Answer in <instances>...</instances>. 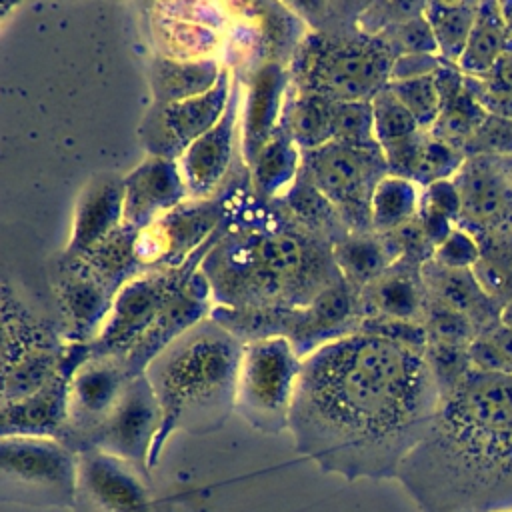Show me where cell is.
I'll return each mask as SVG.
<instances>
[{"instance_id": "25", "label": "cell", "mask_w": 512, "mask_h": 512, "mask_svg": "<svg viewBox=\"0 0 512 512\" xmlns=\"http://www.w3.org/2000/svg\"><path fill=\"white\" fill-rule=\"evenodd\" d=\"M420 272L428 296L464 314L478 332L490 328L492 320L498 318V304L484 292L472 270H450L430 258Z\"/></svg>"}, {"instance_id": "7", "label": "cell", "mask_w": 512, "mask_h": 512, "mask_svg": "<svg viewBox=\"0 0 512 512\" xmlns=\"http://www.w3.org/2000/svg\"><path fill=\"white\" fill-rule=\"evenodd\" d=\"M302 360L284 336L246 342L238 366L236 414L264 434L288 430Z\"/></svg>"}, {"instance_id": "38", "label": "cell", "mask_w": 512, "mask_h": 512, "mask_svg": "<svg viewBox=\"0 0 512 512\" xmlns=\"http://www.w3.org/2000/svg\"><path fill=\"white\" fill-rule=\"evenodd\" d=\"M480 244V260L472 268L484 292L500 304L512 300V240L486 234Z\"/></svg>"}, {"instance_id": "27", "label": "cell", "mask_w": 512, "mask_h": 512, "mask_svg": "<svg viewBox=\"0 0 512 512\" xmlns=\"http://www.w3.org/2000/svg\"><path fill=\"white\" fill-rule=\"evenodd\" d=\"M488 160L484 156L466 158L454 176L462 200L460 228H468L470 224L478 228L488 226L504 212L506 184Z\"/></svg>"}, {"instance_id": "22", "label": "cell", "mask_w": 512, "mask_h": 512, "mask_svg": "<svg viewBox=\"0 0 512 512\" xmlns=\"http://www.w3.org/2000/svg\"><path fill=\"white\" fill-rule=\"evenodd\" d=\"M124 224V176L94 174L80 190L64 254L82 256Z\"/></svg>"}, {"instance_id": "23", "label": "cell", "mask_w": 512, "mask_h": 512, "mask_svg": "<svg viewBox=\"0 0 512 512\" xmlns=\"http://www.w3.org/2000/svg\"><path fill=\"white\" fill-rule=\"evenodd\" d=\"M362 322L358 310V292L350 288L344 278L322 292L312 304L298 310L290 342L300 358L328 342L358 332Z\"/></svg>"}, {"instance_id": "14", "label": "cell", "mask_w": 512, "mask_h": 512, "mask_svg": "<svg viewBox=\"0 0 512 512\" xmlns=\"http://www.w3.org/2000/svg\"><path fill=\"white\" fill-rule=\"evenodd\" d=\"M144 470L104 450L78 454L76 512H172L148 486Z\"/></svg>"}, {"instance_id": "41", "label": "cell", "mask_w": 512, "mask_h": 512, "mask_svg": "<svg viewBox=\"0 0 512 512\" xmlns=\"http://www.w3.org/2000/svg\"><path fill=\"white\" fill-rule=\"evenodd\" d=\"M332 142L374 150L380 148L374 134V116L370 102H334Z\"/></svg>"}, {"instance_id": "36", "label": "cell", "mask_w": 512, "mask_h": 512, "mask_svg": "<svg viewBox=\"0 0 512 512\" xmlns=\"http://www.w3.org/2000/svg\"><path fill=\"white\" fill-rule=\"evenodd\" d=\"M480 2H426L424 16L436 40L438 56L458 64L476 22Z\"/></svg>"}, {"instance_id": "24", "label": "cell", "mask_w": 512, "mask_h": 512, "mask_svg": "<svg viewBox=\"0 0 512 512\" xmlns=\"http://www.w3.org/2000/svg\"><path fill=\"white\" fill-rule=\"evenodd\" d=\"M420 268L414 262L396 260L382 276L358 292L360 316L420 322L428 300Z\"/></svg>"}, {"instance_id": "31", "label": "cell", "mask_w": 512, "mask_h": 512, "mask_svg": "<svg viewBox=\"0 0 512 512\" xmlns=\"http://www.w3.org/2000/svg\"><path fill=\"white\" fill-rule=\"evenodd\" d=\"M278 202L304 230L330 242L332 246L350 234L340 212L302 172L294 186Z\"/></svg>"}, {"instance_id": "5", "label": "cell", "mask_w": 512, "mask_h": 512, "mask_svg": "<svg viewBox=\"0 0 512 512\" xmlns=\"http://www.w3.org/2000/svg\"><path fill=\"white\" fill-rule=\"evenodd\" d=\"M396 52L380 38L358 30L306 32L288 70L298 92L332 102H370L390 84Z\"/></svg>"}, {"instance_id": "48", "label": "cell", "mask_w": 512, "mask_h": 512, "mask_svg": "<svg viewBox=\"0 0 512 512\" xmlns=\"http://www.w3.org/2000/svg\"><path fill=\"white\" fill-rule=\"evenodd\" d=\"M422 206L446 216L458 226V220L462 214V200H460V192L454 178L438 180L422 188Z\"/></svg>"}, {"instance_id": "16", "label": "cell", "mask_w": 512, "mask_h": 512, "mask_svg": "<svg viewBox=\"0 0 512 512\" xmlns=\"http://www.w3.org/2000/svg\"><path fill=\"white\" fill-rule=\"evenodd\" d=\"M56 322L68 344H90L106 322L114 292L80 256L60 254L52 272Z\"/></svg>"}, {"instance_id": "26", "label": "cell", "mask_w": 512, "mask_h": 512, "mask_svg": "<svg viewBox=\"0 0 512 512\" xmlns=\"http://www.w3.org/2000/svg\"><path fill=\"white\" fill-rule=\"evenodd\" d=\"M226 64L220 58L176 60L156 54L148 64L152 104H172L202 96L216 86Z\"/></svg>"}, {"instance_id": "52", "label": "cell", "mask_w": 512, "mask_h": 512, "mask_svg": "<svg viewBox=\"0 0 512 512\" xmlns=\"http://www.w3.org/2000/svg\"><path fill=\"white\" fill-rule=\"evenodd\" d=\"M498 322H500L504 328L512 330V300H510V302H506V304L500 308Z\"/></svg>"}, {"instance_id": "49", "label": "cell", "mask_w": 512, "mask_h": 512, "mask_svg": "<svg viewBox=\"0 0 512 512\" xmlns=\"http://www.w3.org/2000/svg\"><path fill=\"white\" fill-rule=\"evenodd\" d=\"M444 60L438 54H400L396 56L392 70H390V82H402V80H412V78H422V76H432Z\"/></svg>"}, {"instance_id": "8", "label": "cell", "mask_w": 512, "mask_h": 512, "mask_svg": "<svg viewBox=\"0 0 512 512\" xmlns=\"http://www.w3.org/2000/svg\"><path fill=\"white\" fill-rule=\"evenodd\" d=\"M78 454L58 438L0 436V494L6 502L74 508Z\"/></svg>"}, {"instance_id": "51", "label": "cell", "mask_w": 512, "mask_h": 512, "mask_svg": "<svg viewBox=\"0 0 512 512\" xmlns=\"http://www.w3.org/2000/svg\"><path fill=\"white\" fill-rule=\"evenodd\" d=\"M480 84L488 90V92H496V94H512V52L504 54L494 66L492 70L484 76L478 78Z\"/></svg>"}, {"instance_id": "18", "label": "cell", "mask_w": 512, "mask_h": 512, "mask_svg": "<svg viewBox=\"0 0 512 512\" xmlns=\"http://www.w3.org/2000/svg\"><path fill=\"white\" fill-rule=\"evenodd\" d=\"M240 80L244 86L240 116V158L248 170L256 154L272 138L282 122L290 90V70L284 64L266 62Z\"/></svg>"}, {"instance_id": "29", "label": "cell", "mask_w": 512, "mask_h": 512, "mask_svg": "<svg viewBox=\"0 0 512 512\" xmlns=\"http://www.w3.org/2000/svg\"><path fill=\"white\" fill-rule=\"evenodd\" d=\"M334 260L344 282L360 292L382 276L398 256L384 234L350 232L334 246Z\"/></svg>"}, {"instance_id": "13", "label": "cell", "mask_w": 512, "mask_h": 512, "mask_svg": "<svg viewBox=\"0 0 512 512\" xmlns=\"http://www.w3.org/2000/svg\"><path fill=\"white\" fill-rule=\"evenodd\" d=\"M232 78V70L226 66L216 86L206 94L172 104H150L138 126L146 156L178 160L190 144L214 128L226 112Z\"/></svg>"}, {"instance_id": "20", "label": "cell", "mask_w": 512, "mask_h": 512, "mask_svg": "<svg viewBox=\"0 0 512 512\" xmlns=\"http://www.w3.org/2000/svg\"><path fill=\"white\" fill-rule=\"evenodd\" d=\"M188 198L178 162L146 156L124 176V224L144 230Z\"/></svg>"}, {"instance_id": "39", "label": "cell", "mask_w": 512, "mask_h": 512, "mask_svg": "<svg viewBox=\"0 0 512 512\" xmlns=\"http://www.w3.org/2000/svg\"><path fill=\"white\" fill-rule=\"evenodd\" d=\"M308 26L310 32L340 34L358 30V20L368 2H286Z\"/></svg>"}, {"instance_id": "15", "label": "cell", "mask_w": 512, "mask_h": 512, "mask_svg": "<svg viewBox=\"0 0 512 512\" xmlns=\"http://www.w3.org/2000/svg\"><path fill=\"white\" fill-rule=\"evenodd\" d=\"M234 76V72H232ZM244 86L232 78V92L224 116L214 128L202 134L176 160L190 198L218 196L230 182L240 158V116Z\"/></svg>"}, {"instance_id": "45", "label": "cell", "mask_w": 512, "mask_h": 512, "mask_svg": "<svg viewBox=\"0 0 512 512\" xmlns=\"http://www.w3.org/2000/svg\"><path fill=\"white\" fill-rule=\"evenodd\" d=\"M378 36L396 52V56L416 54V52L438 54L436 40L424 12L386 28Z\"/></svg>"}, {"instance_id": "17", "label": "cell", "mask_w": 512, "mask_h": 512, "mask_svg": "<svg viewBox=\"0 0 512 512\" xmlns=\"http://www.w3.org/2000/svg\"><path fill=\"white\" fill-rule=\"evenodd\" d=\"M160 428V406L144 374L134 376L118 406L94 438L92 450H104L148 472L150 452Z\"/></svg>"}, {"instance_id": "54", "label": "cell", "mask_w": 512, "mask_h": 512, "mask_svg": "<svg viewBox=\"0 0 512 512\" xmlns=\"http://www.w3.org/2000/svg\"><path fill=\"white\" fill-rule=\"evenodd\" d=\"M500 512H512V510H500Z\"/></svg>"}, {"instance_id": "3", "label": "cell", "mask_w": 512, "mask_h": 512, "mask_svg": "<svg viewBox=\"0 0 512 512\" xmlns=\"http://www.w3.org/2000/svg\"><path fill=\"white\" fill-rule=\"evenodd\" d=\"M200 272L212 304L224 308L300 310L342 280L334 246L304 230L278 200L256 196L242 160Z\"/></svg>"}, {"instance_id": "2", "label": "cell", "mask_w": 512, "mask_h": 512, "mask_svg": "<svg viewBox=\"0 0 512 512\" xmlns=\"http://www.w3.org/2000/svg\"><path fill=\"white\" fill-rule=\"evenodd\" d=\"M396 478L422 512L512 510V374L470 370L440 392Z\"/></svg>"}, {"instance_id": "42", "label": "cell", "mask_w": 512, "mask_h": 512, "mask_svg": "<svg viewBox=\"0 0 512 512\" xmlns=\"http://www.w3.org/2000/svg\"><path fill=\"white\" fill-rule=\"evenodd\" d=\"M420 322L426 328L428 342H440V344L468 348L470 342L478 334V328L464 314L434 300L432 296H428V300H426L424 314H422Z\"/></svg>"}, {"instance_id": "30", "label": "cell", "mask_w": 512, "mask_h": 512, "mask_svg": "<svg viewBox=\"0 0 512 512\" xmlns=\"http://www.w3.org/2000/svg\"><path fill=\"white\" fill-rule=\"evenodd\" d=\"M508 52H512V36L502 20L500 4L480 2L474 28L456 66L464 72V76L484 78Z\"/></svg>"}, {"instance_id": "35", "label": "cell", "mask_w": 512, "mask_h": 512, "mask_svg": "<svg viewBox=\"0 0 512 512\" xmlns=\"http://www.w3.org/2000/svg\"><path fill=\"white\" fill-rule=\"evenodd\" d=\"M136 234L138 230L130 228L128 224H122L98 246L80 256L114 294L134 276L142 274L134 250Z\"/></svg>"}, {"instance_id": "12", "label": "cell", "mask_w": 512, "mask_h": 512, "mask_svg": "<svg viewBox=\"0 0 512 512\" xmlns=\"http://www.w3.org/2000/svg\"><path fill=\"white\" fill-rule=\"evenodd\" d=\"M132 378L122 360L90 354L70 380L66 420L58 440L76 454L92 450L96 434L118 406Z\"/></svg>"}, {"instance_id": "40", "label": "cell", "mask_w": 512, "mask_h": 512, "mask_svg": "<svg viewBox=\"0 0 512 512\" xmlns=\"http://www.w3.org/2000/svg\"><path fill=\"white\" fill-rule=\"evenodd\" d=\"M370 104L374 116V134L380 150L398 144L406 138H412L422 130L414 116L406 110V106L394 96V92L388 86L380 90L370 100Z\"/></svg>"}, {"instance_id": "33", "label": "cell", "mask_w": 512, "mask_h": 512, "mask_svg": "<svg viewBox=\"0 0 512 512\" xmlns=\"http://www.w3.org/2000/svg\"><path fill=\"white\" fill-rule=\"evenodd\" d=\"M422 204V186L414 180L386 174L370 202V226L376 234H388L398 230L416 218Z\"/></svg>"}, {"instance_id": "46", "label": "cell", "mask_w": 512, "mask_h": 512, "mask_svg": "<svg viewBox=\"0 0 512 512\" xmlns=\"http://www.w3.org/2000/svg\"><path fill=\"white\" fill-rule=\"evenodd\" d=\"M512 154V120L490 114L482 122V126L474 132V136L464 146V156H510Z\"/></svg>"}, {"instance_id": "34", "label": "cell", "mask_w": 512, "mask_h": 512, "mask_svg": "<svg viewBox=\"0 0 512 512\" xmlns=\"http://www.w3.org/2000/svg\"><path fill=\"white\" fill-rule=\"evenodd\" d=\"M160 14L154 16L156 32L166 46L160 56L176 60H200V58H218L216 50L220 46V34L216 28L186 20L166 12L160 4L154 6Z\"/></svg>"}, {"instance_id": "1", "label": "cell", "mask_w": 512, "mask_h": 512, "mask_svg": "<svg viewBox=\"0 0 512 512\" xmlns=\"http://www.w3.org/2000/svg\"><path fill=\"white\" fill-rule=\"evenodd\" d=\"M438 400L426 350L354 332L302 360L288 432L322 472L396 478Z\"/></svg>"}, {"instance_id": "37", "label": "cell", "mask_w": 512, "mask_h": 512, "mask_svg": "<svg viewBox=\"0 0 512 512\" xmlns=\"http://www.w3.org/2000/svg\"><path fill=\"white\" fill-rule=\"evenodd\" d=\"M486 116H488V110L482 106V102L474 96V92L466 84V88L456 98L442 104L440 116L434 122L430 134L458 148L464 154L466 142L482 126Z\"/></svg>"}, {"instance_id": "11", "label": "cell", "mask_w": 512, "mask_h": 512, "mask_svg": "<svg viewBox=\"0 0 512 512\" xmlns=\"http://www.w3.org/2000/svg\"><path fill=\"white\" fill-rule=\"evenodd\" d=\"M228 202L230 182L218 196L188 198L148 228L138 230L134 250L140 272L182 266L220 228Z\"/></svg>"}, {"instance_id": "9", "label": "cell", "mask_w": 512, "mask_h": 512, "mask_svg": "<svg viewBox=\"0 0 512 512\" xmlns=\"http://www.w3.org/2000/svg\"><path fill=\"white\" fill-rule=\"evenodd\" d=\"M214 240L216 232L178 268L148 270L126 282L116 292L106 322L90 342V354L112 356L124 362L140 336L200 270Z\"/></svg>"}, {"instance_id": "50", "label": "cell", "mask_w": 512, "mask_h": 512, "mask_svg": "<svg viewBox=\"0 0 512 512\" xmlns=\"http://www.w3.org/2000/svg\"><path fill=\"white\" fill-rule=\"evenodd\" d=\"M416 220H418L424 236L428 238V242L434 246V250L456 228V224L452 220H448L446 216H442V214H438V212H434V210H430L422 204H420V210L416 214Z\"/></svg>"}, {"instance_id": "43", "label": "cell", "mask_w": 512, "mask_h": 512, "mask_svg": "<svg viewBox=\"0 0 512 512\" xmlns=\"http://www.w3.org/2000/svg\"><path fill=\"white\" fill-rule=\"evenodd\" d=\"M388 88L394 92V96L406 106V110L414 116L418 126L426 132L432 130L434 122L440 116V96L438 88L432 76L402 80V82H390Z\"/></svg>"}, {"instance_id": "28", "label": "cell", "mask_w": 512, "mask_h": 512, "mask_svg": "<svg viewBox=\"0 0 512 512\" xmlns=\"http://www.w3.org/2000/svg\"><path fill=\"white\" fill-rule=\"evenodd\" d=\"M302 172V150L294 144L288 130L278 126L272 138L256 154L248 168L250 186L262 200H280L298 180Z\"/></svg>"}, {"instance_id": "47", "label": "cell", "mask_w": 512, "mask_h": 512, "mask_svg": "<svg viewBox=\"0 0 512 512\" xmlns=\"http://www.w3.org/2000/svg\"><path fill=\"white\" fill-rule=\"evenodd\" d=\"M432 260L450 270H472L480 260L478 238L472 232L456 226L446 240L436 246Z\"/></svg>"}, {"instance_id": "19", "label": "cell", "mask_w": 512, "mask_h": 512, "mask_svg": "<svg viewBox=\"0 0 512 512\" xmlns=\"http://www.w3.org/2000/svg\"><path fill=\"white\" fill-rule=\"evenodd\" d=\"M90 356V344H70L58 374L28 398L2 402L0 436L58 438L66 420L68 388L76 368Z\"/></svg>"}, {"instance_id": "4", "label": "cell", "mask_w": 512, "mask_h": 512, "mask_svg": "<svg viewBox=\"0 0 512 512\" xmlns=\"http://www.w3.org/2000/svg\"><path fill=\"white\" fill-rule=\"evenodd\" d=\"M242 342L210 316L158 354L144 376L160 406V428L150 452L154 468L174 432L210 434L236 412Z\"/></svg>"}, {"instance_id": "6", "label": "cell", "mask_w": 512, "mask_h": 512, "mask_svg": "<svg viewBox=\"0 0 512 512\" xmlns=\"http://www.w3.org/2000/svg\"><path fill=\"white\" fill-rule=\"evenodd\" d=\"M2 402H16L46 386L62 368L70 344L56 320L26 302L2 280Z\"/></svg>"}, {"instance_id": "44", "label": "cell", "mask_w": 512, "mask_h": 512, "mask_svg": "<svg viewBox=\"0 0 512 512\" xmlns=\"http://www.w3.org/2000/svg\"><path fill=\"white\" fill-rule=\"evenodd\" d=\"M464 160L466 156L458 148L434 138L428 132L422 144V152H420L412 180L422 188L438 180H450L458 174Z\"/></svg>"}, {"instance_id": "21", "label": "cell", "mask_w": 512, "mask_h": 512, "mask_svg": "<svg viewBox=\"0 0 512 512\" xmlns=\"http://www.w3.org/2000/svg\"><path fill=\"white\" fill-rule=\"evenodd\" d=\"M212 306L214 304L210 296V286L198 270L194 278L188 282V286L164 308V312L150 324V328L126 354L124 366L130 372V376L144 374L158 354H162L190 328L206 320L210 316Z\"/></svg>"}, {"instance_id": "32", "label": "cell", "mask_w": 512, "mask_h": 512, "mask_svg": "<svg viewBox=\"0 0 512 512\" xmlns=\"http://www.w3.org/2000/svg\"><path fill=\"white\" fill-rule=\"evenodd\" d=\"M334 102L318 94L288 90L286 108L282 114V126L288 130L294 144L302 150H316L334 140L332 136Z\"/></svg>"}, {"instance_id": "10", "label": "cell", "mask_w": 512, "mask_h": 512, "mask_svg": "<svg viewBox=\"0 0 512 512\" xmlns=\"http://www.w3.org/2000/svg\"><path fill=\"white\" fill-rule=\"evenodd\" d=\"M302 174L332 202L350 232H372V194L388 174L380 148L364 150L330 142L302 152Z\"/></svg>"}, {"instance_id": "53", "label": "cell", "mask_w": 512, "mask_h": 512, "mask_svg": "<svg viewBox=\"0 0 512 512\" xmlns=\"http://www.w3.org/2000/svg\"><path fill=\"white\" fill-rule=\"evenodd\" d=\"M500 4V14H502V20L508 28V34L512 36V0H506V2H498Z\"/></svg>"}]
</instances>
